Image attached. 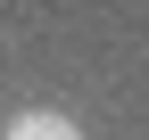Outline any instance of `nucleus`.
<instances>
[{
    "mask_svg": "<svg viewBox=\"0 0 149 140\" xmlns=\"http://www.w3.org/2000/svg\"><path fill=\"white\" fill-rule=\"evenodd\" d=\"M0 140H91V132L74 124L66 107H17L8 124H0Z\"/></svg>",
    "mask_w": 149,
    "mask_h": 140,
    "instance_id": "obj_1",
    "label": "nucleus"
}]
</instances>
